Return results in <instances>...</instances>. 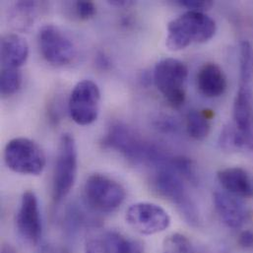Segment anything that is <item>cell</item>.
<instances>
[{"instance_id": "6da1fadb", "label": "cell", "mask_w": 253, "mask_h": 253, "mask_svg": "<svg viewBox=\"0 0 253 253\" xmlns=\"http://www.w3.org/2000/svg\"><path fill=\"white\" fill-rule=\"evenodd\" d=\"M104 145L120 152L136 165H150L159 169L167 165L170 158L161 148L142 140L133 130L122 124L111 126L104 138Z\"/></svg>"}, {"instance_id": "7a4b0ae2", "label": "cell", "mask_w": 253, "mask_h": 253, "mask_svg": "<svg viewBox=\"0 0 253 253\" xmlns=\"http://www.w3.org/2000/svg\"><path fill=\"white\" fill-rule=\"evenodd\" d=\"M216 22L202 12L187 11L168 25L166 46L171 51L186 48L191 43H203L216 34Z\"/></svg>"}, {"instance_id": "3957f363", "label": "cell", "mask_w": 253, "mask_h": 253, "mask_svg": "<svg viewBox=\"0 0 253 253\" xmlns=\"http://www.w3.org/2000/svg\"><path fill=\"white\" fill-rule=\"evenodd\" d=\"M126 191L116 179L102 173L90 175L84 184V200L94 212L111 214L125 202Z\"/></svg>"}, {"instance_id": "277c9868", "label": "cell", "mask_w": 253, "mask_h": 253, "mask_svg": "<svg viewBox=\"0 0 253 253\" xmlns=\"http://www.w3.org/2000/svg\"><path fill=\"white\" fill-rule=\"evenodd\" d=\"M78 170V153L74 137L65 133L61 136L52 179V198L62 202L72 190Z\"/></svg>"}, {"instance_id": "5b68a950", "label": "cell", "mask_w": 253, "mask_h": 253, "mask_svg": "<svg viewBox=\"0 0 253 253\" xmlns=\"http://www.w3.org/2000/svg\"><path fill=\"white\" fill-rule=\"evenodd\" d=\"M3 159L9 169L26 175H40L46 164L42 149L25 137L10 140L4 148Z\"/></svg>"}, {"instance_id": "8992f818", "label": "cell", "mask_w": 253, "mask_h": 253, "mask_svg": "<svg viewBox=\"0 0 253 253\" xmlns=\"http://www.w3.org/2000/svg\"><path fill=\"white\" fill-rule=\"evenodd\" d=\"M187 76V66L175 58L162 59L155 66L154 83L172 108H180L185 102L184 86Z\"/></svg>"}, {"instance_id": "52a82bcc", "label": "cell", "mask_w": 253, "mask_h": 253, "mask_svg": "<svg viewBox=\"0 0 253 253\" xmlns=\"http://www.w3.org/2000/svg\"><path fill=\"white\" fill-rule=\"evenodd\" d=\"M155 187L165 198L176 205L185 221L191 226L200 223L199 211L189 196L182 178L167 165L159 168L154 179Z\"/></svg>"}, {"instance_id": "ba28073f", "label": "cell", "mask_w": 253, "mask_h": 253, "mask_svg": "<svg viewBox=\"0 0 253 253\" xmlns=\"http://www.w3.org/2000/svg\"><path fill=\"white\" fill-rule=\"evenodd\" d=\"M101 92L96 83L91 80H83L73 88L68 110L74 123L79 126H89L95 123L100 113Z\"/></svg>"}, {"instance_id": "9c48e42d", "label": "cell", "mask_w": 253, "mask_h": 253, "mask_svg": "<svg viewBox=\"0 0 253 253\" xmlns=\"http://www.w3.org/2000/svg\"><path fill=\"white\" fill-rule=\"evenodd\" d=\"M38 42L42 57L52 65H67L76 56L73 42L56 26H43L39 32Z\"/></svg>"}, {"instance_id": "30bf717a", "label": "cell", "mask_w": 253, "mask_h": 253, "mask_svg": "<svg viewBox=\"0 0 253 253\" xmlns=\"http://www.w3.org/2000/svg\"><path fill=\"white\" fill-rule=\"evenodd\" d=\"M126 220L133 230L144 236L163 233L170 225L169 213L160 205L151 202L131 205L127 209Z\"/></svg>"}, {"instance_id": "8fae6325", "label": "cell", "mask_w": 253, "mask_h": 253, "mask_svg": "<svg viewBox=\"0 0 253 253\" xmlns=\"http://www.w3.org/2000/svg\"><path fill=\"white\" fill-rule=\"evenodd\" d=\"M17 230L25 243L37 246L42 235V216L36 194L28 190L24 192L16 218Z\"/></svg>"}, {"instance_id": "7c38bea8", "label": "cell", "mask_w": 253, "mask_h": 253, "mask_svg": "<svg viewBox=\"0 0 253 253\" xmlns=\"http://www.w3.org/2000/svg\"><path fill=\"white\" fill-rule=\"evenodd\" d=\"M216 211L222 222L231 229H240L246 223L248 212L245 205L228 192L217 191L213 195Z\"/></svg>"}, {"instance_id": "4fadbf2b", "label": "cell", "mask_w": 253, "mask_h": 253, "mask_svg": "<svg viewBox=\"0 0 253 253\" xmlns=\"http://www.w3.org/2000/svg\"><path fill=\"white\" fill-rule=\"evenodd\" d=\"M217 178L228 193L237 197H253V179L245 169L232 167L220 169Z\"/></svg>"}, {"instance_id": "5bb4252c", "label": "cell", "mask_w": 253, "mask_h": 253, "mask_svg": "<svg viewBox=\"0 0 253 253\" xmlns=\"http://www.w3.org/2000/svg\"><path fill=\"white\" fill-rule=\"evenodd\" d=\"M0 52L2 68L19 69L29 57V45L23 37L7 34L1 39Z\"/></svg>"}, {"instance_id": "9a60e30c", "label": "cell", "mask_w": 253, "mask_h": 253, "mask_svg": "<svg viewBox=\"0 0 253 253\" xmlns=\"http://www.w3.org/2000/svg\"><path fill=\"white\" fill-rule=\"evenodd\" d=\"M197 86L205 97L219 98L227 90V77L218 64L205 63L197 74Z\"/></svg>"}, {"instance_id": "2e32d148", "label": "cell", "mask_w": 253, "mask_h": 253, "mask_svg": "<svg viewBox=\"0 0 253 253\" xmlns=\"http://www.w3.org/2000/svg\"><path fill=\"white\" fill-rule=\"evenodd\" d=\"M219 146L225 152H253V126L245 130L239 129L235 125L226 126L221 131Z\"/></svg>"}, {"instance_id": "e0dca14e", "label": "cell", "mask_w": 253, "mask_h": 253, "mask_svg": "<svg viewBox=\"0 0 253 253\" xmlns=\"http://www.w3.org/2000/svg\"><path fill=\"white\" fill-rule=\"evenodd\" d=\"M234 125L245 130L253 126V96L251 84H240L234 109Z\"/></svg>"}, {"instance_id": "ac0fdd59", "label": "cell", "mask_w": 253, "mask_h": 253, "mask_svg": "<svg viewBox=\"0 0 253 253\" xmlns=\"http://www.w3.org/2000/svg\"><path fill=\"white\" fill-rule=\"evenodd\" d=\"M103 253H144L143 245L122 233L111 231L101 240Z\"/></svg>"}, {"instance_id": "d6986e66", "label": "cell", "mask_w": 253, "mask_h": 253, "mask_svg": "<svg viewBox=\"0 0 253 253\" xmlns=\"http://www.w3.org/2000/svg\"><path fill=\"white\" fill-rule=\"evenodd\" d=\"M213 116V112L208 110L189 112L186 117V131L188 135L195 140L205 139L211 131Z\"/></svg>"}, {"instance_id": "ffe728a7", "label": "cell", "mask_w": 253, "mask_h": 253, "mask_svg": "<svg viewBox=\"0 0 253 253\" xmlns=\"http://www.w3.org/2000/svg\"><path fill=\"white\" fill-rule=\"evenodd\" d=\"M38 3L35 1L17 2L11 13V20L16 29L27 30L34 24Z\"/></svg>"}, {"instance_id": "44dd1931", "label": "cell", "mask_w": 253, "mask_h": 253, "mask_svg": "<svg viewBox=\"0 0 253 253\" xmlns=\"http://www.w3.org/2000/svg\"><path fill=\"white\" fill-rule=\"evenodd\" d=\"M167 166L174 170L182 179H186L192 184L198 183V175L192 160L184 156L170 157Z\"/></svg>"}, {"instance_id": "7402d4cb", "label": "cell", "mask_w": 253, "mask_h": 253, "mask_svg": "<svg viewBox=\"0 0 253 253\" xmlns=\"http://www.w3.org/2000/svg\"><path fill=\"white\" fill-rule=\"evenodd\" d=\"M22 85V74L19 69L2 68L0 75V92L3 97L16 94Z\"/></svg>"}, {"instance_id": "603a6c76", "label": "cell", "mask_w": 253, "mask_h": 253, "mask_svg": "<svg viewBox=\"0 0 253 253\" xmlns=\"http://www.w3.org/2000/svg\"><path fill=\"white\" fill-rule=\"evenodd\" d=\"M162 253H195V252L191 241L186 236L174 233L164 240Z\"/></svg>"}, {"instance_id": "cb8c5ba5", "label": "cell", "mask_w": 253, "mask_h": 253, "mask_svg": "<svg viewBox=\"0 0 253 253\" xmlns=\"http://www.w3.org/2000/svg\"><path fill=\"white\" fill-rule=\"evenodd\" d=\"M253 48L250 42L245 41L241 44V67L240 84H251L253 75Z\"/></svg>"}, {"instance_id": "d4e9b609", "label": "cell", "mask_w": 253, "mask_h": 253, "mask_svg": "<svg viewBox=\"0 0 253 253\" xmlns=\"http://www.w3.org/2000/svg\"><path fill=\"white\" fill-rule=\"evenodd\" d=\"M176 3L187 8L188 11L202 13H205L214 6V2L211 0H177Z\"/></svg>"}, {"instance_id": "484cf974", "label": "cell", "mask_w": 253, "mask_h": 253, "mask_svg": "<svg viewBox=\"0 0 253 253\" xmlns=\"http://www.w3.org/2000/svg\"><path fill=\"white\" fill-rule=\"evenodd\" d=\"M75 12L82 20L93 18L97 13V7L92 1H77L75 3Z\"/></svg>"}, {"instance_id": "4316f807", "label": "cell", "mask_w": 253, "mask_h": 253, "mask_svg": "<svg viewBox=\"0 0 253 253\" xmlns=\"http://www.w3.org/2000/svg\"><path fill=\"white\" fill-rule=\"evenodd\" d=\"M238 243L241 248L245 250L253 249V232L252 231H244L240 234Z\"/></svg>"}, {"instance_id": "83f0119b", "label": "cell", "mask_w": 253, "mask_h": 253, "mask_svg": "<svg viewBox=\"0 0 253 253\" xmlns=\"http://www.w3.org/2000/svg\"><path fill=\"white\" fill-rule=\"evenodd\" d=\"M85 253H103L101 240H92L86 245Z\"/></svg>"}, {"instance_id": "f1b7e54d", "label": "cell", "mask_w": 253, "mask_h": 253, "mask_svg": "<svg viewBox=\"0 0 253 253\" xmlns=\"http://www.w3.org/2000/svg\"><path fill=\"white\" fill-rule=\"evenodd\" d=\"M110 3L114 6H118V7H128L130 5L133 4L132 1H126V0H122V1H119V0H114V1H110Z\"/></svg>"}, {"instance_id": "f546056e", "label": "cell", "mask_w": 253, "mask_h": 253, "mask_svg": "<svg viewBox=\"0 0 253 253\" xmlns=\"http://www.w3.org/2000/svg\"><path fill=\"white\" fill-rule=\"evenodd\" d=\"M41 253H55V250L51 246H44L42 249Z\"/></svg>"}, {"instance_id": "4dcf8cb0", "label": "cell", "mask_w": 253, "mask_h": 253, "mask_svg": "<svg viewBox=\"0 0 253 253\" xmlns=\"http://www.w3.org/2000/svg\"><path fill=\"white\" fill-rule=\"evenodd\" d=\"M55 253H70L69 252H67L66 250H59V251H55Z\"/></svg>"}, {"instance_id": "1f68e13d", "label": "cell", "mask_w": 253, "mask_h": 253, "mask_svg": "<svg viewBox=\"0 0 253 253\" xmlns=\"http://www.w3.org/2000/svg\"></svg>"}]
</instances>
